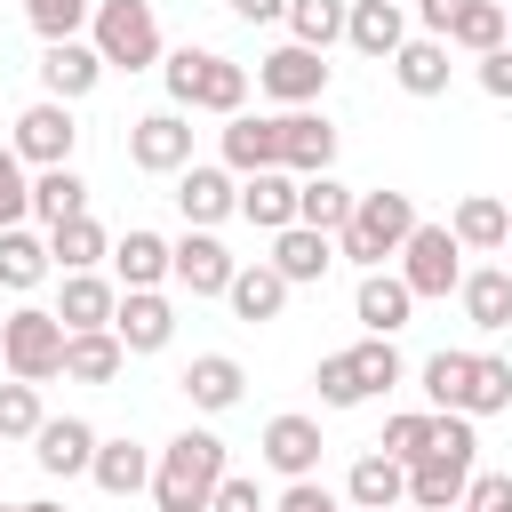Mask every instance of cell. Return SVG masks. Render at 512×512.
Instances as JSON below:
<instances>
[{
	"label": "cell",
	"instance_id": "cell-1",
	"mask_svg": "<svg viewBox=\"0 0 512 512\" xmlns=\"http://www.w3.org/2000/svg\"><path fill=\"white\" fill-rule=\"evenodd\" d=\"M224 472H232V464H224V440L200 432V424H184V432L152 456V504H160V512H208V496H216Z\"/></svg>",
	"mask_w": 512,
	"mask_h": 512
},
{
	"label": "cell",
	"instance_id": "cell-2",
	"mask_svg": "<svg viewBox=\"0 0 512 512\" xmlns=\"http://www.w3.org/2000/svg\"><path fill=\"white\" fill-rule=\"evenodd\" d=\"M160 80H168V104L176 112H216V120L248 112V64H232L216 48H168L160 56Z\"/></svg>",
	"mask_w": 512,
	"mask_h": 512
},
{
	"label": "cell",
	"instance_id": "cell-3",
	"mask_svg": "<svg viewBox=\"0 0 512 512\" xmlns=\"http://www.w3.org/2000/svg\"><path fill=\"white\" fill-rule=\"evenodd\" d=\"M472 416H432V440L424 456L408 464V504L416 512H456L464 488H472Z\"/></svg>",
	"mask_w": 512,
	"mask_h": 512
},
{
	"label": "cell",
	"instance_id": "cell-4",
	"mask_svg": "<svg viewBox=\"0 0 512 512\" xmlns=\"http://www.w3.org/2000/svg\"><path fill=\"white\" fill-rule=\"evenodd\" d=\"M424 216H416V200L408 192H352V216H344V232H336V256H352L360 272H384V256H400V240L416 232Z\"/></svg>",
	"mask_w": 512,
	"mask_h": 512
},
{
	"label": "cell",
	"instance_id": "cell-5",
	"mask_svg": "<svg viewBox=\"0 0 512 512\" xmlns=\"http://www.w3.org/2000/svg\"><path fill=\"white\" fill-rule=\"evenodd\" d=\"M88 48L104 56V72H152L168 48H160V16L152 0H96L88 16Z\"/></svg>",
	"mask_w": 512,
	"mask_h": 512
},
{
	"label": "cell",
	"instance_id": "cell-6",
	"mask_svg": "<svg viewBox=\"0 0 512 512\" xmlns=\"http://www.w3.org/2000/svg\"><path fill=\"white\" fill-rule=\"evenodd\" d=\"M0 368H8L16 384H48V376H64V320L40 312V304H16V312L0 320Z\"/></svg>",
	"mask_w": 512,
	"mask_h": 512
},
{
	"label": "cell",
	"instance_id": "cell-7",
	"mask_svg": "<svg viewBox=\"0 0 512 512\" xmlns=\"http://www.w3.org/2000/svg\"><path fill=\"white\" fill-rule=\"evenodd\" d=\"M400 280H408L416 304H424V296H456V280H464L456 232H448V224H416V232L400 240Z\"/></svg>",
	"mask_w": 512,
	"mask_h": 512
},
{
	"label": "cell",
	"instance_id": "cell-8",
	"mask_svg": "<svg viewBox=\"0 0 512 512\" xmlns=\"http://www.w3.org/2000/svg\"><path fill=\"white\" fill-rule=\"evenodd\" d=\"M72 144H80V120H72V104L40 96V104H24V112H16V136H8V152H16L24 168H72Z\"/></svg>",
	"mask_w": 512,
	"mask_h": 512
},
{
	"label": "cell",
	"instance_id": "cell-9",
	"mask_svg": "<svg viewBox=\"0 0 512 512\" xmlns=\"http://www.w3.org/2000/svg\"><path fill=\"white\" fill-rule=\"evenodd\" d=\"M128 168H144V176H176V168H192V120H184L176 104L128 120Z\"/></svg>",
	"mask_w": 512,
	"mask_h": 512
},
{
	"label": "cell",
	"instance_id": "cell-10",
	"mask_svg": "<svg viewBox=\"0 0 512 512\" xmlns=\"http://www.w3.org/2000/svg\"><path fill=\"white\" fill-rule=\"evenodd\" d=\"M256 88L272 96V104H288V112H312L320 104V88H328V64H320V48H272L264 64H256Z\"/></svg>",
	"mask_w": 512,
	"mask_h": 512
},
{
	"label": "cell",
	"instance_id": "cell-11",
	"mask_svg": "<svg viewBox=\"0 0 512 512\" xmlns=\"http://www.w3.org/2000/svg\"><path fill=\"white\" fill-rule=\"evenodd\" d=\"M232 272H240V256H232L216 232H184V240H168V280H176L184 296H224Z\"/></svg>",
	"mask_w": 512,
	"mask_h": 512
},
{
	"label": "cell",
	"instance_id": "cell-12",
	"mask_svg": "<svg viewBox=\"0 0 512 512\" xmlns=\"http://www.w3.org/2000/svg\"><path fill=\"white\" fill-rule=\"evenodd\" d=\"M112 336H120L128 360L168 352V336H176V304H168L160 288H120V304H112Z\"/></svg>",
	"mask_w": 512,
	"mask_h": 512
},
{
	"label": "cell",
	"instance_id": "cell-13",
	"mask_svg": "<svg viewBox=\"0 0 512 512\" xmlns=\"http://www.w3.org/2000/svg\"><path fill=\"white\" fill-rule=\"evenodd\" d=\"M176 208H184V232H216L224 216H240V184L232 168H176Z\"/></svg>",
	"mask_w": 512,
	"mask_h": 512
},
{
	"label": "cell",
	"instance_id": "cell-14",
	"mask_svg": "<svg viewBox=\"0 0 512 512\" xmlns=\"http://www.w3.org/2000/svg\"><path fill=\"white\" fill-rule=\"evenodd\" d=\"M96 440H104V432H96L88 416H48V424L32 432V456H40L48 480H80V472L96 464Z\"/></svg>",
	"mask_w": 512,
	"mask_h": 512
},
{
	"label": "cell",
	"instance_id": "cell-15",
	"mask_svg": "<svg viewBox=\"0 0 512 512\" xmlns=\"http://www.w3.org/2000/svg\"><path fill=\"white\" fill-rule=\"evenodd\" d=\"M320 416H304V408H288V416H272L264 424V464L280 472V480H312L320 472Z\"/></svg>",
	"mask_w": 512,
	"mask_h": 512
},
{
	"label": "cell",
	"instance_id": "cell-16",
	"mask_svg": "<svg viewBox=\"0 0 512 512\" xmlns=\"http://www.w3.org/2000/svg\"><path fill=\"white\" fill-rule=\"evenodd\" d=\"M280 168L288 176H328L336 168V120L328 112H280Z\"/></svg>",
	"mask_w": 512,
	"mask_h": 512
},
{
	"label": "cell",
	"instance_id": "cell-17",
	"mask_svg": "<svg viewBox=\"0 0 512 512\" xmlns=\"http://www.w3.org/2000/svg\"><path fill=\"white\" fill-rule=\"evenodd\" d=\"M96 80H104V56H96L88 40H48V48H40V96L80 104Z\"/></svg>",
	"mask_w": 512,
	"mask_h": 512
},
{
	"label": "cell",
	"instance_id": "cell-18",
	"mask_svg": "<svg viewBox=\"0 0 512 512\" xmlns=\"http://www.w3.org/2000/svg\"><path fill=\"white\" fill-rule=\"evenodd\" d=\"M408 312H416V296H408L400 272H360V288H352V320H360L368 336H400Z\"/></svg>",
	"mask_w": 512,
	"mask_h": 512
},
{
	"label": "cell",
	"instance_id": "cell-19",
	"mask_svg": "<svg viewBox=\"0 0 512 512\" xmlns=\"http://www.w3.org/2000/svg\"><path fill=\"white\" fill-rule=\"evenodd\" d=\"M344 496H352V512H400V496H408V464H392L384 448H360L352 472H344Z\"/></svg>",
	"mask_w": 512,
	"mask_h": 512
},
{
	"label": "cell",
	"instance_id": "cell-20",
	"mask_svg": "<svg viewBox=\"0 0 512 512\" xmlns=\"http://www.w3.org/2000/svg\"><path fill=\"white\" fill-rule=\"evenodd\" d=\"M288 288H312V280H328V264H336V240L328 232H304V224H288V232H272V256H264Z\"/></svg>",
	"mask_w": 512,
	"mask_h": 512
},
{
	"label": "cell",
	"instance_id": "cell-21",
	"mask_svg": "<svg viewBox=\"0 0 512 512\" xmlns=\"http://www.w3.org/2000/svg\"><path fill=\"white\" fill-rule=\"evenodd\" d=\"M112 304H120V280H104V272H64L56 320H64V336H88V328H112Z\"/></svg>",
	"mask_w": 512,
	"mask_h": 512
},
{
	"label": "cell",
	"instance_id": "cell-22",
	"mask_svg": "<svg viewBox=\"0 0 512 512\" xmlns=\"http://www.w3.org/2000/svg\"><path fill=\"white\" fill-rule=\"evenodd\" d=\"M240 392H248V368H240L232 352H200V360L184 368V400H192L200 416H224V408H240Z\"/></svg>",
	"mask_w": 512,
	"mask_h": 512
},
{
	"label": "cell",
	"instance_id": "cell-23",
	"mask_svg": "<svg viewBox=\"0 0 512 512\" xmlns=\"http://www.w3.org/2000/svg\"><path fill=\"white\" fill-rule=\"evenodd\" d=\"M224 168H232V176H264V168H280V120L232 112V120H224Z\"/></svg>",
	"mask_w": 512,
	"mask_h": 512
},
{
	"label": "cell",
	"instance_id": "cell-24",
	"mask_svg": "<svg viewBox=\"0 0 512 512\" xmlns=\"http://www.w3.org/2000/svg\"><path fill=\"white\" fill-rule=\"evenodd\" d=\"M344 40H352L360 56H376V64H392V48L408 40V8H392V0H352V8H344Z\"/></svg>",
	"mask_w": 512,
	"mask_h": 512
},
{
	"label": "cell",
	"instance_id": "cell-25",
	"mask_svg": "<svg viewBox=\"0 0 512 512\" xmlns=\"http://www.w3.org/2000/svg\"><path fill=\"white\" fill-rule=\"evenodd\" d=\"M456 304H464V320H472L480 336L512 328V272H504V264H480V272H464V280H456Z\"/></svg>",
	"mask_w": 512,
	"mask_h": 512
},
{
	"label": "cell",
	"instance_id": "cell-26",
	"mask_svg": "<svg viewBox=\"0 0 512 512\" xmlns=\"http://www.w3.org/2000/svg\"><path fill=\"white\" fill-rule=\"evenodd\" d=\"M240 216H248L256 232H288V224H296V176H288V168L240 176Z\"/></svg>",
	"mask_w": 512,
	"mask_h": 512
},
{
	"label": "cell",
	"instance_id": "cell-27",
	"mask_svg": "<svg viewBox=\"0 0 512 512\" xmlns=\"http://www.w3.org/2000/svg\"><path fill=\"white\" fill-rule=\"evenodd\" d=\"M448 232H456V248H464V256H488V248H504L512 208H504L496 192H464V200H456V216H448Z\"/></svg>",
	"mask_w": 512,
	"mask_h": 512
},
{
	"label": "cell",
	"instance_id": "cell-28",
	"mask_svg": "<svg viewBox=\"0 0 512 512\" xmlns=\"http://www.w3.org/2000/svg\"><path fill=\"white\" fill-rule=\"evenodd\" d=\"M472 368H480V352H464V344H456V352L440 344V352L416 368V376H424V400H432V416H464V400H472Z\"/></svg>",
	"mask_w": 512,
	"mask_h": 512
},
{
	"label": "cell",
	"instance_id": "cell-29",
	"mask_svg": "<svg viewBox=\"0 0 512 512\" xmlns=\"http://www.w3.org/2000/svg\"><path fill=\"white\" fill-rule=\"evenodd\" d=\"M88 480H96L104 496H144V488H152V448H136L128 432H120V440H96Z\"/></svg>",
	"mask_w": 512,
	"mask_h": 512
},
{
	"label": "cell",
	"instance_id": "cell-30",
	"mask_svg": "<svg viewBox=\"0 0 512 512\" xmlns=\"http://www.w3.org/2000/svg\"><path fill=\"white\" fill-rule=\"evenodd\" d=\"M392 80L408 88V96H448V40H400L392 48Z\"/></svg>",
	"mask_w": 512,
	"mask_h": 512
},
{
	"label": "cell",
	"instance_id": "cell-31",
	"mask_svg": "<svg viewBox=\"0 0 512 512\" xmlns=\"http://www.w3.org/2000/svg\"><path fill=\"white\" fill-rule=\"evenodd\" d=\"M112 272H120V288H160V280H168V240L144 232V224H128V232L112 240Z\"/></svg>",
	"mask_w": 512,
	"mask_h": 512
},
{
	"label": "cell",
	"instance_id": "cell-32",
	"mask_svg": "<svg viewBox=\"0 0 512 512\" xmlns=\"http://www.w3.org/2000/svg\"><path fill=\"white\" fill-rule=\"evenodd\" d=\"M224 304L240 312V320H280V304H288V280L256 256V264H240L232 272V288H224Z\"/></svg>",
	"mask_w": 512,
	"mask_h": 512
},
{
	"label": "cell",
	"instance_id": "cell-33",
	"mask_svg": "<svg viewBox=\"0 0 512 512\" xmlns=\"http://www.w3.org/2000/svg\"><path fill=\"white\" fill-rule=\"evenodd\" d=\"M120 368H128V352H120V336H112V328L64 336V376H72V384H112Z\"/></svg>",
	"mask_w": 512,
	"mask_h": 512
},
{
	"label": "cell",
	"instance_id": "cell-34",
	"mask_svg": "<svg viewBox=\"0 0 512 512\" xmlns=\"http://www.w3.org/2000/svg\"><path fill=\"white\" fill-rule=\"evenodd\" d=\"M504 40H512V8H504V0H464V8L448 16V48L488 56V48H504Z\"/></svg>",
	"mask_w": 512,
	"mask_h": 512
},
{
	"label": "cell",
	"instance_id": "cell-35",
	"mask_svg": "<svg viewBox=\"0 0 512 512\" xmlns=\"http://www.w3.org/2000/svg\"><path fill=\"white\" fill-rule=\"evenodd\" d=\"M32 216L56 232V224H72V216H88V184H80V168H40L32 176Z\"/></svg>",
	"mask_w": 512,
	"mask_h": 512
},
{
	"label": "cell",
	"instance_id": "cell-36",
	"mask_svg": "<svg viewBox=\"0 0 512 512\" xmlns=\"http://www.w3.org/2000/svg\"><path fill=\"white\" fill-rule=\"evenodd\" d=\"M344 216H352V192L336 184V176H296V224L304 232H344Z\"/></svg>",
	"mask_w": 512,
	"mask_h": 512
},
{
	"label": "cell",
	"instance_id": "cell-37",
	"mask_svg": "<svg viewBox=\"0 0 512 512\" xmlns=\"http://www.w3.org/2000/svg\"><path fill=\"white\" fill-rule=\"evenodd\" d=\"M104 256H112V232L96 216H72V224L48 232V264H64V272H96Z\"/></svg>",
	"mask_w": 512,
	"mask_h": 512
},
{
	"label": "cell",
	"instance_id": "cell-38",
	"mask_svg": "<svg viewBox=\"0 0 512 512\" xmlns=\"http://www.w3.org/2000/svg\"><path fill=\"white\" fill-rule=\"evenodd\" d=\"M344 8H352V0H288L280 24H288L296 48H320V56H328V48L344 40Z\"/></svg>",
	"mask_w": 512,
	"mask_h": 512
},
{
	"label": "cell",
	"instance_id": "cell-39",
	"mask_svg": "<svg viewBox=\"0 0 512 512\" xmlns=\"http://www.w3.org/2000/svg\"><path fill=\"white\" fill-rule=\"evenodd\" d=\"M40 280H48V240L24 232V224H8V232H0V288L24 296V288H40Z\"/></svg>",
	"mask_w": 512,
	"mask_h": 512
},
{
	"label": "cell",
	"instance_id": "cell-40",
	"mask_svg": "<svg viewBox=\"0 0 512 512\" xmlns=\"http://www.w3.org/2000/svg\"><path fill=\"white\" fill-rule=\"evenodd\" d=\"M352 360V384H360V400H376V392H392L408 368H400V352H392V336H368V344H352L344 352Z\"/></svg>",
	"mask_w": 512,
	"mask_h": 512
},
{
	"label": "cell",
	"instance_id": "cell-41",
	"mask_svg": "<svg viewBox=\"0 0 512 512\" xmlns=\"http://www.w3.org/2000/svg\"><path fill=\"white\" fill-rule=\"evenodd\" d=\"M48 424V408H40V384H16V376H0V440H32Z\"/></svg>",
	"mask_w": 512,
	"mask_h": 512
},
{
	"label": "cell",
	"instance_id": "cell-42",
	"mask_svg": "<svg viewBox=\"0 0 512 512\" xmlns=\"http://www.w3.org/2000/svg\"><path fill=\"white\" fill-rule=\"evenodd\" d=\"M88 16H96V0H24V24L40 32V48L48 40H80Z\"/></svg>",
	"mask_w": 512,
	"mask_h": 512
},
{
	"label": "cell",
	"instance_id": "cell-43",
	"mask_svg": "<svg viewBox=\"0 0 512 512\" xmlns=\"http://www.w3.org/2000/svg\"><path fill=\"white\" fill-rule=\"evenodd\" d=\"M496 408H512V360H504V352H480V368H472V400H464V416H496Z\"/></svg>",
	"mask_w": 512,
	"mask_h": 512
},
{
	"label": "cell",
	"instance_id": "cell-44",
	"mask_svg": "<svg viewBox=\"0 0 512 512\" xmlns=\"http://www.w3.org/2000/svg\"><path fill=\"white\" fill-rule=\"evenodd\" d=\"M424 440H432V408H408V416H392V424H384V440H376V448H384L392 464H416V456H424Z\"/></svg>",
	"mask_w": 512,
	"mask_h": 512
},
{
	"label": "cell",
	"instance_id": "cell-45",
	"mask_svg": "<svg viewBox=\"0 0 512 512\" xmlns=\"http://www.w3.org/2000/svg\"><path fill=\"white\" fill-rule=\"evenodd\" d=\"M24 216H32V176H24V160L0 144V232L24 224Z\"/></svg>",
	"mask_w": 512,
	"mask_h": 512
},
{
	"label": "cell",
	"instance_id": "cell-46",
	"mask_svg": "<svg viewBox=\"0 0 512 512\" xmlns=\"http://www.w3.org/2000/svg\"><path fill=\"white\" fill-rule=\"evenodd\" d=\"M312 384H320V408H360V384H352V360L344 352H328L312 368Z\"/></svg>",
	"mask_w": 512,
	"mask_h": 512
},
{
	"label": "cell",
	"instance_id": "cell-47",
	"mask_svg": "<svg viewBox=\"0 0 512 512\" xmlns=\"http://www.w3.org/2000/svg\"><path fill=\"white\" fill-rule=\"evenodd\" d=\"M464 512H512V472H472Z\"/></svg>",
	"mask_w": 512,
	"mask_h": 512
},
{
	"label": "cell",
	"instance_id": "cell-48",
	"mask_svg": "<svg viewBox=\"0 0 512 512\" xmlns=\"http://www.w3.org/2000/svg\"><path fill=\"white\" fill-rule=\"evenodd\" d=\"M208 512H264V496H256V480L224 472V480H216V496H208Z\"/></svg>",
	"mask_w": 512,
	"mask_h": 512
},
{
	"label": "cell",
	"instance_id": "cell-49",
	"mask_svg": "<svg viewBox=\"0 0 512 512\" xmlns=\"http://www.w3.org/2000/svg\"><path fill=\"white\" fill-rule=\"evenodd\" d=\"M264 512H336V496H328L320 480H288V496H280V504H264Z\"/></svg>",
	"mask_w": 512,
	"mask_h": 512
},
{
	"label": "cell",
	"instance_id": "cell-50",
	"mask_svg": "<svg viewBox=\"0 0 512 512\" xmlns=\"http://www.w3.org/2000/svg\"><path fill=\"white\" fill-rule=\"evenodd\" d=\"M480 88H488L496 104H512V48H488V56H480Z\"/></svg>",
	"mask_w": 512,
	"mask_h": 512
},
{
	"label": "cell",
	"instance_id": "cell-51",
	"mask_svg": "<svg viewBox=\"0 0 512 512\" xmlns=\"http://www.w3.org/2000/svg\"><path fill=\"white\" fill-rule=\"evenodd\" d=\"M464 0H416V24H424V40H448V16H456Z\"/></svg>",
	"mask_w": 512,
	"mask_h": 512
},
{
	"label": "cell",
	"instance_id": "cell-52",
	"mask_svg": "<svg viewBox=\"0 0 512 512\" xmlns=\"http://www.w3.org/2000/svg\"><path fill=\"white\" fill-rule=\"evenodd\" d=\"M232 16H240V24H280L288 0H232Z\"/></svg>",
	"mask_w": 512,
	"mask_h": 512
},
{
	"label": "cell",
	"instance_id": "cell-53",
	"mask_svg": "<svg viewBox=\"0 0 512 512\" xmlns=\"http://www.w3.org/2000/svg\"><path fill=\"white\" fill-rule=\"evenodd\" d=\"M0 512H64V504H48V496H32V504H0Z\"/></svg>",
	"mask_w": 512,
	"mask_h": 512
},
{
	"label": "cell",
	"instance_id": "cell-54",
	"mask_svg": "<svg viewBox=\"0 0 512 512\" xmlns=\"http://www.w3.org/2000/svg\"><path fill=\"white\" fill-rule=\"evenodd\" d=\"M504 248H512V232H504ZM504 272H512V264H504Z\"/></svg>",
	"mask_w": 512,
	"mask_h": 512
},
{
	"label": "cell",
	"instance_id": "cell-55",
	"mask_svg": "<svg viewBox=\"0 0 512 512\" xmlns=\"http://www.w3.org/2000/svg\"><path fill=\"white\" fill-rule=\"evenodd\" d=\"M392 8H408V0H392Z\"/></svg>",
	"mask_w": 512,
	"mask_h": 512
},
{
	"label": "cell",
	"instance_id": "cell-56",
	"mask_svg": "<svg viewBox=\"0 0 512 512\" xmlns=\"http://www.w3.org/2000/svg\"><path fill=\"white\" fill-rule=\"evenodd\" d=\"M0 376H8V368H0Z\"/></svg>",
	"mask_w": 512,
	"mask_h": 512
},
{
	"label": "cell",
	"instance_id": "cell-57",
	"mask_svg": "<svg viewBox=\"0 0 512 512\" xmlns=\"http://www.w3.org/2000/svg\"><path fill=\"white\" fill-rule=\"evenodd\" d=\"M504 48H512V40H504Z\"/></svg>",
	"mask_w": 512,
	"mask_h": 512
},
{
	"label": "cell",
	"instance_id": "cell-58",
	"mask_svg": "<svg viewBox=\"0 0 512 512\" xmlns=\"http://www.w3.org/2000/svg\"><path fill=\"white\" fill-rule=\"evenodd\" d=\"M456 512H464V504H456Z\"/></svg>",
	"mask_w": 512,
	"mask_h": 512
}]
</instances>
